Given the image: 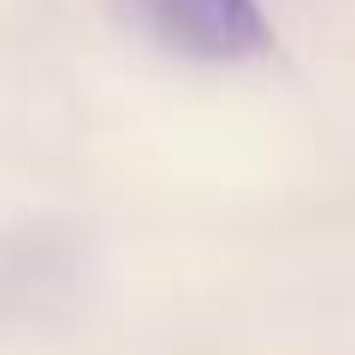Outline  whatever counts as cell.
<instances>
[{"label":"cell","mask_w":355,"mask_h":355,"mask_svg":"<svg viewBox=\"0 0 355 355\" xmlns=\"http://www.w3.org/2000/svg\"><path fill=\"white\" fill-rule=\"evenodd\" d=\"M130 18L184 60H254L272 48L261 0H125Z\"/></svg>","instance_id":"6da1fadb"}]
</instances>
